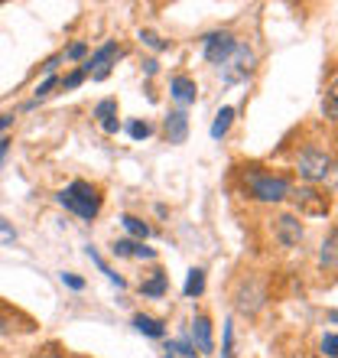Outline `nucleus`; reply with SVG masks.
<instances>
[{
  "mask_svg": "<svg viewBox=\"0 0 338 358\" xmlns=\"http://www.w3.org/2000/svg\"><path fill=\"white\" fill-rule=\"evenodd\" d=\"M329 322H335L338 326V310H329Z\"/></svg>",
  "mask_w": 338,
  "mask_h": 358,
  "instance_id": "34",
  "label": "nucleus"
},
{
  "mask_svg": "<svg viewBox=\"0 0 338 358\" xmlns=\"http://www.w3.org/2000/svg\"><path fill=\"white\" fill-rule=\"evenodd\" d=\"M332 157L322 147H306V150L300 153V163H296V170H300V176L306 179V182H325V179L332 176Z\"/></svg>",
  "mask_w": 338,
  "mask_h": 358,
  "instance_id": "2",
  "label": "nucleus"
},
{
  "mask_svg": "<svg viewBox=\"0 0 338 358\" xmlns=\"http://www.w3.org/2000/svg\"><path fill=\"white\" fill-rule=\"evenodd\" d=\"M94 117H98V124H101L104 134H117V101L114 98H104V101H98V108H94Z\"/></svg>",
  "mask_w": 338,
  "mask_h": 358,
  "instance_id": "11",
  "label": "nucleus"
},
{
  "mask_svg": "<svg viewBox=\"0 0 338 358\" xmlns=\"http://www.w3.org/2000/svg\"><path fill=\"white\" fill-rule=\"evenodd\" d=\"M202 49H205V59L212 66H228L231 56L237 52V39L231 33H208L202 39Z\"/></svg>",
  "mask_w": 338,
  "mask_h": 358,
  "instance_id": "4",
  "label": "nucleus"
},
{
  "mask_svg": "<svg viewBox=\"0 0 338 358\" xmlns=\"http://www.w3.org/2000/svg\"><path fill=\"white\" fill-rule=\"evenodd\" d=\"M163 358H182V355H163ZM198 358V355H196Z\"/></svg>",
  "mask_w": 338,
  "mask_h": 358,
  "instance_id": "35",
  "label": "nucleus"
},
{
  "mask_svg": "<svg viewBox=\"0 0 338 358\" xmlns=\"http://www.w3.org/2000/svg\"><path fill=\"white\" fill-rule=\"evenodd\" d=\"M10 124H13V114H0V131H7Z\"/></svg>",
  "mask_w": 338,
  "mask_h": 358,
  "instance_id": "31",
  "label": "nucleus"
},
{
  "mask_svg": "<svg viewBox=\"0 0 338 358\" xmlns=\"http://www.w3.org/2000/svg\"><path fill=\"white\" fill-rule=\"evenodd\" d=\"M56 85H59V78H56V76H49L46 82H43V85L36 88V101H43V98H46V94L52 92V88H56ZM36 101H33V104H36Z\"/></svg>",
  "mask_w": 338,
  "mask_h": 358,
  "instance_id": "26",
  "label": "nucleus"
},
{
  "mask_svg": "<svg viewBox=\"0 0 338 358\" xmlns=\"http://www.w3.org/2000/svg\"><path fill=\"white\" fill-rule=\"evenodd\" d=\"M84 76H88V72H84V69H78V72H72V76H68L62 85H66V88H78L84 82Z\"/></svg>",
  "mask_w": 338,
  "mask_h": 358,
  "instance_id": "28",
  "label": "nucleus"
},
{
  "mask_svg": "<svg viewBox=\"0 0 338 358\" xmlns=\"http://www.w3.org/2000/svg\"><path fill=\"white\" fill-rule=\"evenodd\" d=\"M251 196L257 202H283V199H290V182L283 176H251Z\"/></svg>",
  "mask_w": 338,
  "mask_h": 358,
  "instance_id": "3",
  "label": "nucleus"
},
{
  "mask_svg": "<svg viewBox=\"0 0 338 358\" xmlns=\"http://www.w3.org/2000/svg\"><path fill=\"white\" fill-rule=\"evenodd\" d=\"M166 355H182V358H196V345L192 342H169L166 345Z\"/></svg>",
  "mask_w": 338,
  "mask_h": 358,
  "instance_id": "22",
  "label": "nucleus"
},
{
  "mask_svg": "<svg viewBox=\"0 0 338 358\" xmlns=\"http://www.w3.org/2000/svg\"><path fill=\"white\" fill-rule=\"evenodd\" d=\"M127 131H131V137H133V141H147V137H150V134H153V127H150V124H147V121H133L131 127H127Z\"/></svg>",
  "mask_w": 338,
  "mask_h": 358,
  "instance_id": "24",
  "label": "nucleus"
},
{
  "mask_svg": "<svg viewBox=\"0 0 338 358\" xmlns=\"http://www.w3.org/2000/svg\"><path fill=\"white\" fill-rule=\"evenodd\" d=\"M121 49H117V43H104L98 52H94L91 59H88V66H82L88 76H91V69H94V78H108V62H111L114 56H117Z\"/></svg>",
  "mask_w": 338,
  "mask_h": 358,
  "instance_id": "9",
  "label": "nucleus"
},
{
  "mask_svg": "<svg viewBox=\"0 0 338 358\" xmlns=\"http://www.w3.org/2000/svg\"><path fill=\"white\" fill-rule=\"evenodd\" d=\"M7 150H10V141H0V163H3V157H7Z\"/></svg>",
  "mask_w": 338,
  "mask_h": 358,
  "instance_id": "33",
  "label": "nucleus"
},
{
  "mask_svg": "<svg viewBox=\"0 0 338 358\" xmlns=\"http://www.w3.org/2000/svg\"><path fill=\"white\" fill-rule=\"evenodd\" d=\"M140 293L143 296H163V293H166V273H156L153 280H147L140 287Z\"/></svg>",
  "mask_w": 338,
  "mask_h": 358,
  "instance_id": "19",
  "label": "nucleus"
},
{
  "mask_svg": "<svg viewBox=\"0 0 338 358\" xmlns=\"http://www.w3.org/2000/svg\"><path fill=\"white\" fill-rule=\"evenodd\" d=\"M290 199H293V206L300 208V215L322 218V215H325V212H329V199L322 196L319 189H312V186L290 189Z\"/></svg>",
  "mask_w": 338,
  "mask_h": 358,
  "instance_id": "5",
  "label": "nucleus"
},
{
  "mask_svg": "<svg viewBox=\"0 0 338 358\" xmlns=\"http://www.w3.org/2000/svg\"><path fill=\"white\" fill-rule=\"evenodd\" d=\"M84 52H88V46H84V43H75V46L68 49V59H82Z\"/></svg>",
  "mask_w": 338,
  "mask_h": 358,
  "instance_id": "30",
  "label": "nucleus"
},
{
  "mask_svg": "<svg viewBox=\"0 0 338 358\" xmlns=\"http://www.w3.org/2000/svg\"><path fill=\"white\" fill-rule=\"evenodd\" d=\"M140 39H143V43H147V46H153V49H166V43H163V39L156 36V33H150V29H143V33H140Z\"/></svg>",
  "mask_w": 338,
  "mask_h": 358,
  "instance_id": "27",
  "label": "nucleus"
},
{
  "mask_svg": "<svg viewBox=\"0 0 338 358\" xmlns=\"http://www.w3.org/2000/svg\"><path fill=\"white\" fill-rule=\"evenodd\" d=\"M121 225L131 231L133 238H150V225H143L140 218H133V215H124L121 218Z\"/></svg>",
  "mask_w": 338,
  "mask_h": 358,
  "instance_id": "20",
  "label": "nucleus"
},
{
  "mask_svg": "<svg viewBox=\"0 0 338 358\" xmlns=\"http://www.w3.org/2000/svg\"><path fill=\"white\" fill-rule=\"evenodd\" d=\"M111 251L117 257H147V261H153V257H156V251H153V248H143V245H137V241H127V238H124V241H114Z\"/></svg>",
  "mask_w": 338,
  "mask_h": 358,
  "instance_id": "14",
  "label": "nucleus"
},
{
  "mask_svg": "<svg viewBox=\"0 0 338 358\" xmlns=\"http://www.w3.org/2000/svg\"><path fill=\"white\" fill-rule=\"evenodd\" d=\"M133 326H137V332H143V336H150V339H160L163 336V322L153 320V316H133Z\"/></svg>",
  "mask_w": 338,
  "mask_h": 358,
  "instance_id": "15",
  "label": "nucleus"
},
{
  "mask_svg": "<svg viewBox=\"0 0 338 358\" xmlns=\"http://www.w3.org/2000/svg\"><path fill=\"white\" fill-rule=\"evenodd\" d=\"M62 283L72 287V290H84V280L82 277H75V273H62Z\"/></svg>",
  "mask_w": 338,
  "mask_h": 358,
  "instance_id": "29",
  "label": "nucleus"
},
{
  "mask_svg": "<svg viewBox=\"0 0 338 358\" xmlns=\"http://www.w3.org/2000/svg\"><path fill=\"white\" fill-rule=\"evenodd\" d=\"M221 358H235V322L225 320V345H221Z\"/></svg>",
  "mask_w": 338,
  "mask_h": 358,
  "instance_id": "23",
  "label": "nucleus"
},
{
  "mask_svg": "<svg viewBox=\"0 0 338 358\" xmlns=\"http://www.w3.org/2000/svg\"><path fill=\"white\" fill-rule=\"evenodd\" d=\"M322 114H325L329 121H338V78L332 82L329 92H325V101H322Z\"/></svg>",
  "mask_w": 338,
  "mask_h": 358,
  "instance_id": "18",
  "label": "nucleus"
},
{
  "mask_svg": "<svg viewBox=\"0 0 338 358\" xmlns=\"http://www.w3.org/2000/svg\"><path fill=\"white\" fill-rule=\"evenodd\" d=\"M322 355H329V358H338V336H322Z\"/></svg>",
  "mask_w": 338,
  "mask_h": 358,
  "instance_id": "25",
  "label": "nucleus"
},
{
  "mask_svg": "<svg viewBox=\"0 0 338 358\" xmlns=\"http://www.w3.org/2000/svg\"><path fill=\"white\" fill-rule=\"evenodd\" d=\"M202 290H205V271H202V267H192V271H189L186 287H182V293H186V296H198Z\"/></svg>",
  "mask_w": 338,
  "mask_h": 358,
  "instance_id": "17",
  "label": "nucleus"
},
{
  "mask_svg": "<svg viewBox=\"0 0 338 358\" xmlns=\"http://www.w3.org/2000/svg\"><path fill=\"white\" fill-rule=\"evenodd\" d=\"M263 300H267V293H263V283L257 280V277L241 280V287H237V293H235L237 310L241 313H257L263 306Z\"/></svg>",
  "mask_w": 338,
  "mask_h": 358,
  "instance_id": "6",
  "label": "nucleus"
},
{
  "mask_svg": "<svg viewBox=\"0 0 338 358\" xmlns=\"http://www.w3.org/2000/svg\"><path fill=\"white\" fill-rule=\"evenodd\" d=\"M319 267L322 271H338V228H332L329 231V238L322 241V248H319Z\"/></svg>",
  "mask_w": 338,
  "mask_h": 358,
  "instance_id": "12",
  "label": "nucleus"
},
{
  "mask_svg": "<svg viewBox=\"0 0 338 358\" xmlns=\"http://www.w3.org/2000/svg\"><path fill=\"white\" fill-rule=\"evenodd\" d=\"M10 329V320H7V316H3V313H0V336H3V332H7Z\"/></svg>",
  "mask_w": 338,
  "mask_h": 358,
  "instance_id": "32",
  "label": "nucleus"
},
{
  "mask_svg": "<svg viewBox=\"0 0 338 358\" xmlns=\"http://www.w3.org/2000/svg\"><path fill=\"white\" fill-rule=\"evenodd\" d=\"M231 121H235V108H221V111L215 114V124H212V137L221 141L228 134V127H231Z\"/></svg>",
  "mask_w": 338,
  "mask_h": 358,
  "instance_id": "16",
  "label": "nucleus"
},
{
  "mask_svg": "<svg viewBox=\"0 0 338 358\" xmlns=\"http://www.w3.org/2000/svg\"><path fill=\"white\" fill-rule=\"evenodd\" d=\"M163 131H166V141L169 143H182L189 137V117L182 111H169L166 114V124H163Z\"/></svg>",
  "mask_w": 338,
  "mask_h": 358,
  "instance_id": "10",
  "label": "nucleus"
},
{
  "mask_svg": "<svg viewBox=\"0 0 338 358\" xmlns=\"http://www.w3.org/2000/svg\"><path fill=\"white\" fill-rule=\"evenodd\" d=\"M273 231H277V241H280L283 248H296L302 241V235H306V228H302L300 218L293 215H280L277 222H273Z\"/></svg>",
  "mask_w": 338,
  "mask_h": 358,
  "instance_id": "7",
  "label": "nucleus"
},
{
  "mask_svg": "<svg viewBox=\"0 0 338 358\" xmlns=\"http://www.w3.org/2000/svg\"><path fill=\"white\" fill-rule=\"evenodd\" d=\"M88 257H91L94 264L101 267V273H108V280H111V283H117V287H127V280H124V277H117V273H114V271H111V267L104 264V257H101V255H98V251H94V248H88Z\"/></svg>",
  "mask_w": 338,
  "mask_h": 358,
  "instance_id": "21",
  "label": "nucleus"
},
{
  "mask_svg": "<svg viewBox=\"0 0 338 358\" xmlns=\"http://www.w3.org/2000/svg\"><path fill=\"white\" fill-rule=\"evenodd\" d=\"M59 202L68 208V212H75L78 218L84 222H91L98 212H101V196H98V189L91 182H84V179H75L72 186H66L59 192Z\"/></svg>",
  "mask_w": 338,
  "mask_h": 358,
  "instance_id": "1",
  "label": "nucleus"
},
{
  "mask_svg": "<svg viewBox=\"0 0 338 358\" xmlns=\"http://www.w3.org/2000/svg\"><path fill=\"white\" fill-rule=\"evenodd\" d=\"M192 345H196L198 355H212V352H215V342H212V322H208V316H196V320H192Z\"/></svg>",
  "mask_w": 338,
  "mask_h": 358,
  "instance_id": "8",
  "label": "nucleus"
},
{
  "mask_svg": "<svg viewBox=\"0 0 338 358\" xmlns=\"http://www.w3.org/2000/svg\"><path fill=\"white\" fill-rule=\"evenodd\" d=\"M169 94H172L179 104H192L196 101V94H198V88L189 76H176L172 82H169Z\"/></svg>",
  "mask_w": 338,
  "mask_h": 358,
  "instance_id": "13",
  "label": "nucleus"
}]
</instances>
